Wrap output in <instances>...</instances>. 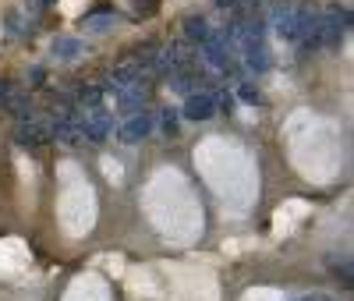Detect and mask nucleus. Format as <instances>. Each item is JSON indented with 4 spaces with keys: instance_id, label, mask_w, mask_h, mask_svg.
I'll use <instances>...</instances> for the list:
<instances>
[{
    "instance_id": "nucleus-16",
    "label": "nucleus",
    "mask_w": 354,
    "mask_h": 301,
    "mask_svg": "<svg viewBox=\"0 0 354 301\" xmlns=\"http://www.w3.org/2000/svg\"><path fill=\"white\" fill-rule=\"evenodd\" d=\"M216 4H220V8H223V4H227V8H230V4H234V0H216Z\"/></svg>"
},
{
    "instance_id": "nucleus-8",
    "label": "nucleus",
    "mask_w": 354,
    "mask_h": 301,
    "mask_svg": "<svg viewBox=\"0 0 354 301\" xmlns=\"http://www.w3.org/2000/svg\"><path fill=\"white\" fill-rule=\"evenodd\" d=\"M113 11L110 8H96V15H85L82 18V28L85 33H106V28H113Z\"/></svg>"
},
{
    "instance_id": "nucleus-10",
    "label": "nucleus",
    "mask_w": 354,
    "mask_h": 301,
    "mask_svg": "<svg viewBox=\"0 0 354 301\" xmlns=\"http://www.w3.org/2000/svg\"><path fill=\"white\" fill-rule=\"evenodd\" d=\"M78 50H82L78 39H57V43H53V53H57V57H75Z\"/></svg>"
},
{
    "instance_id": "nucleus-13",
    "label": "nucleus",
    "mask_w": 354,
    "mask_h": 301,
    "mask_svg": "<svg viewBox=\"0 0 354 301\" xmlns=\"http://www.w3.org/2000/svg\"><path fill=\"white\" fill-rule=\"evenodd\" d=\"M330 262H333V273H337V277H344V284H351V269H347V259H344V262L330 259Z\"/></svg>"
},
{
    "instance_id": "nucleus-7",
    "label": "nucleus",
    "mask_w": 354,
    "mask_h": 301,
    "mask_svg": "<svg viewBox=\"0 0 354 301\" xmlns=\"http://www.w3.org/2000/svg\"><path fill=\"white\" fill-rule=\"evenodd\" d=\"M142 103H145V85H124V89H117V107H121V110L138 113Z\"/></svg>"
},
{
    "instance_id": "nucleus-9",
    "label": "nucleus",
    "mask_w": 354,
    "mask_h": 301,
    "mask_svg": "<svg viewBox=\"0 0 354 301\" xmlns=\"http://www.w3.org/2000/svg\"><path fill=\"white\" fill-rule=\"evenodd\" d=\"M213 33H209V21H205V18H185V39L188 43H205V39H209Z\"/></svg>"
},
{
    "instance_id": "nucleus-2",
    "label": "nucleus",
    "mask_w": 354,
    "mask_h": 301,
    "mask_svg": "<svg viewBox=\"0 0 354 301\" xmlns=\"http://www.w3.org/2000/svg\"><path fill=\"white\" fill-rule=\"evenodd\" d=\"M75 125H78V131H82L88 142H103V138L110 135V113H106L103 107H88V110H82V113L75 117Z\"/></svg>"
},
{
    "instance_id": "nucleus-1",
    "label": "nucleus",
    "mask_w": 354,
    "mask_h": 301,
    "mask_svg": "<svg viewBox=\"0 0 354 301\" xmlns=\"http://www.w3.org/2000/svg\"><path fill=\"white\" fill-rule=\"evenodd\" d=\"M347 25H351V11L347 8H330V11H315L308 18V28H305V43L312 50H322V46H333L340 43V36L347 33Z\"/></svg>"
},
{
    "instance_id": "nucleus-3",
    "label": "nucleus",
    "mask_w": 354,
    "mask_h": 301,
    "mask_svg": "<svg viewBox=\"0 0 354 301\" xmlns=\"http://www.w3.org/2000/svg\"><path fill=\"white\" fill-rule=\"evenodd\" d=\"M308 18H312V11H298V8H280L277 11V33L283 36V39H301L305 36V28H308Z\"/></svg>"
},
{
    "instance_id": "nucleus-11",
    "label": "nucleus",
    "mask_w": 354,
    "mask_h": 301,
    "mask_svg": "<svg viewBox=\"0 0 354 301\" xmlns=\"http://www.w3.org/2000/svg\"><path fill=\"white\" fill-rule=\"evenodd\" d=\"M160 120H163L160 128H163L167 135H177V110H163V117H160Z\"/></svg>"
},
{
    "instance_id": "nucleus-14",
    "label": "nucleus",
    "mask_w": 354,
    "mask_h": 301,
    "mask_svg": "<svg viewBox=\"0 0 354 301\" xmlns=\"http://www.w3.org/2000/svg\"><path fill=\"white\" fill-rule=\"evenodd\" d=\"M241 100H245V103H259V93H255L252 85H245V89H241Z\"/></svg>"
},
{
    "instance_id": "nucleus-12",
    "label": "nucleus",
    "mask_w": 354,
    "mask_h": 301,
    "mask_svg": "<svg viewBox=\"0 0 354 301\" xmlns=\"http://www.w3.org/2000/svg\"><path fill=\"white\" fill-rule=\"evenodd\" d=\"M131 4L138 8V15H145V18H149V15H156V8H160V0H131Z\"/></svg>"
},
{
    "instance_id": "nucleus-6",
    "label": "nucleus",
    "mask_w": 354,
    "mask_h": 301,
    "mask_svg": "<svg viewBox=\"0 0 354 301\" xmlns=\"http://www.w3.org/2000/svg\"><path fill=\"white\" fill-rule=\"evenodd\" d=\"M216 93H209V89H195V93L188 96V103H185V117L188 120H209L213 113H216Z\"/></svg>"
},
{
    "instance_id": "nucleus-5",
    "label": "nucleus",
    "mask_w": 354,
    "mask_h": 301,
    "mask_svg": "<svg viewBox=\"0 0 354 301\" xmlns=\"http://www.w3.org/2000/svg\"><path fill=\"white\" fill-rule=\"evenodd\" d=\"M153 125H156V117L149 110H138V113H128V120L117 128V135H121V142H142L153 135Z\"/></svg>"
},
{
    "instance_id": "nucleus-4",
    "label": "nucleus",
    "mask_w": 354,
    "mask_h": 301,
    "mask_svg": "<svg viewBox=\"0 0 354 301\" xmlns=\"http://www.w3.org/2000/svg\"><path fill=\"white\" fill-rule=\"evenodd\" d=\"M50 128L43 125V120H28V117H21L18 120V128H15V142L18 145H28V149H43V145H50Z\"/></svg>"
},
{
    "instance_id": "nucleus-15",
    "label": "nucleus",
    "mask_w": 354,
    "mask_h": 301,
    "mask_svg": "<svg viewBox=\"0 0 354 301\" xmlns=\"http://www.w3.org/2000/svg\"><path fill=\"white\" fill-rule=\"evenodd\" d=\"M301 301H330V298H319V294H312V298H301Z\"/></svg>"
}]
</instances>
